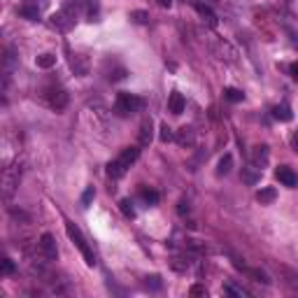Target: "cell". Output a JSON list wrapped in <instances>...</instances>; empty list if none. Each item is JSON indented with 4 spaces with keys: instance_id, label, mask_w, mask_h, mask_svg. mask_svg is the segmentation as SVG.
Instances as JSON below:
<instances>
[{
    "instance_id": "cell-5",
    "label": "cell",
    "mask_w": 298,
    "mask_h": 298,
    "mask_svg": "<svg viewBox=\"0 0 298 298\" xmlns=\"http://www.w3.org/2000/svg\"><path fill=\"white\" fill-rule=\"evenodd\" d=\"M40 249H42V254L47 261H56L59 249H56V240H54L52 233H42V238H40Z\"/></svg>"
},
{
    "instance_id": "cell-24",
    "label": "cell",
    "mask_w": 298,
    "mask_h": 298,
    "mask_svg": "<svg viewBox=\"0 0 298 298\" xmlns=\"http://www.w3.org/2000/svg\"><path fill=\"white\" fill-rule=\"evenodd\" d=\"M158 138H161V142H173V140H175V133H173V128H170L168 123H161V133H158Z\"/></svg>"
},
{
    "instance_id": "cell-31",
    "label": "cell",
    "mask_w": 298,
    "mask_h": 298,
    "mask_svg": "<svg viewBox=\"0 0 298 298\" xmlns=\"http://www.w3.org/2000/svg\"><path fill=\"white\" fill-rule=\"evenodd\" d=\"M289 72H291V77H294V79H298V61L289 65Z\"/></svg>"
},
{
    "instance_id": "cell-6",
    "label": "cell",
    "mask_w": 298,
    "mask_h": 298,
    "mask_svg": "<svg viewBox=\"0 0 298 298\" xmlns=\"http://www.w3.org/2000/svg\"><path fill=\"white\" fill-rule=\"evenodd\" d=\"M275 177H277L280 184L289 186V189H294V186L298 184V175L294 173V168H289V166H280L275 170Z\"/></svg>"
},
{
    "instance_id": "cell-19",
    "label": "cell",
    "mask_w": 298,
    "mask_h": 298,
    "mask_svg": "<svg viewBox=\"0 0 298 298\" xmlns=\"http://www.w3.org/2000/svg\"><path fill=\"white\" fill-rule=\"evenodd\" d=\"M35 65H37V68L49 70V68L56 65V56H54V54H42V56H37V59H35Z\"/></svg>"
},
{
    "instance_id": "cell-9",
    "label": "cell",
    "mask_w": 298,
    "mask_h": 298,
    "mask_svg": "<svg viewBox=\"0 0 298 298\" xmlns=\"http://www.w3.org/2000/svg\"><path fill=\"white\" fill-rule=\"evenodd\" d=\"M49 105H52L54 110H65V105H68V93H65L63 89L49 91Z\"/></svg>"
},
{
    "instance_id": "cell-13",
    "label": "cell",
    "mask_w": 298,
    "mask_h": 298,
    "mask_svg": "<svg viewBox=\"0 0 298 298\" xmlns=\"http://www.w3.org/2000/svg\"><path fill=\"white\" fill-rule=\"evenodd\" d=\"M154 123H151V119H145L142 121V126H140V145L142 147H147L149 142H151V138H154Z\"/></svg>"
},
{
    "instance_id": "cell-33",
    "label": "cell",
    "mask_w": 298,
    "mask_h": 298,
    "mask_svg": "<svg viewBox=\"0 0 298 298\" xmlns=\"http://www.w3.org/2000/svg\"><path fill=\"white\" fill-rule=\"evenodd\" d=\"M161 7H173V0H156Z\"/></svg>"
},
{
    "instance_id": "cell-8",
    "label": "cell",
    "mask_w": 298,
    "mask_h": 298,
    "mask_svg": "<svg viewBox=\"0 0 298 298\" xmlns=\"http://www.w3.org/2000/svg\"><path fill=\"white\" fill-rule=\"evenodd\" d=\"M268 156H270V151H268V145H256L254 151H252V163H254L256 168H261L268 163Z\"/></svg>"
},
{
    "instance_id": "cell-27",
    "label": "cell",
    "mask_w": 298,
    "mask_h": 298,
    "mask_svg": "<svg viewBox=\"0 0 298 298\" xmlns=\"http://www.w3.org/2000/svg\"><path fill=\"white\" fill-rule=\"evenodd\" d=\"M224 291H226L228 296H236V298L245 296V289H238V287H233V284H224Z\"/></svg>"
},
{
    "instance_id": "cell-28",
    "label": "cell",
    "mask_w": 298,
    "mask_h": 298,
    "mask_svg": "<svg viewBox=\"0 0 298 298\" xmlns=\"http://www.w3.org/2000/svg\"><path fill=\"white\" fill-rule=\"evenodd\" d=\"M0 270H2V275H12V272H14V261H12V259H2Z\"/></svg>"
},
{
    "instance_id": "cell-30",
    "label": "cell",
    "mask_w": 298,
    "mask_h": 298,
    "mask_svg": "<svg viewBox=\"0 0 298 298\" xmlns=\"http://www.w3.org/2000/svg\"><path fill=\"white\" fill-rule=\"evenodd\" d=\"M177 212H179V214H189V203L179 201V205H177Z\"/></svg>"
},
{
    "instance_id": "cell-14",
    "label": "cell",
    "mask_w": 298,
    "mask_h": 298,
    "mask_svg": "<svg viewBox=\"0 0 298 298\" xmlns=\"http://www.w3.org/2000/svg\"><path fill=\"white\" fill-rule=\"evenodd\" d=\"M275 198H277V191H275L272 186H263V189L256 191V201L261 203V205H270Z\"/></svg>"
},
{
    "instance_id": "cell-10",
    "label": "cell",
    "mask_w": 298,
    "mask_h": 298,
    "mask_svg": "<svg viewBox=\"0 0 298 298\" xmlns=\"http://www.w3.org/2000/svg\"><path fill=\"white\" fill-rule=\"evenodd\" d=\"M175 140H177V145H182V147H193V142H196L193 128L191 126H182V128L175 133Z\"/></svg>"
},
{
    "instance_id": "cell-3",
    "label": "cell",
    "mask_w": 298,
    "mask_h": 298,
    "mask_svg": "<svg viewBox=\"0 0 298 298\" xmlns=\"http://www.w3.org/2000/svg\"><path fill=\"white\" fill-rule=\"evenodd\" d=\"M52 26L61 33H68L72 26H75V0H68L59 12L52 14Z\"/></svg>"
},
{
    "instance_id": "cell-29",
    "label": "cell",
    "mask_w": 298,
    "mask_h": 298,
    "mask_svg": "<svg viewBox=\"0 0 298 298\" xmlns=\"http://www.w3.org/2000/svg\"><path fill=\"white\" fill-rule=\"evenodd\" d=\"M189 296H208V289L203 284H193L191 289H189Z\"/></svg>"
},
{
    "instance_id": "cell-20",
    "label": "cell",
    "mask_w": 298,
    "mask_h": 298,
    "mask_svg": "<svg viewBox=\"0 0 298 298\" xmlns=\"http://www.w3.org/2000/svg\"><path fill=\"white\" fill-rule=\"evenodd\" d=\"M224 98H226V100H231V103H242V100H245V93H242L240 89L228 87V89H224Z\"/></svg>"
},
{
    "instance_id": "cell-15",
    "label": "cell",
    "mask_w": 298,
    "mask_h": 298,
    "mask_svg": "<svg viewBox=\"0 0 298 298\" xmlns=\"http://www.w3.org/2000/svg\"><path fill=\"white\" fill-rule=\"evenodd\" d=\"M270 112H272V117H275L277 121H291V119H294V112H291V107L284 105V103H282V105H275Z\"/></svg>"
},
{
    "instance_id": "cell-16",
    "label": "cell",
    "mask_w": 298,
    "mask_h": 298,
    "mask_svg": "<svg viewBox=\"0 0 298 298\" xmlns=\"http://www.w3.org/2000/svg\"><path fill=\"white\" fill-rule=\"evenodd\" d=\"M140 198L145 201L147 208H151V205H156V203H158V191L149 189V186H140Z\"/></svg>"
},
{
    "instance_id": "cell-2",
    "label": "cell",
    "mask_w": 298,
    "mask_h": 298,
    "mask_svg": "<svg viewBox=\"0 0 298 298\" xmlns=\"http://www.w3.org/2000/svg\"><path fill=\"white\" fill-rule=\"evenodd\" d=\"M65 233H68V238H70L72 242L77 245V249L82 252V256H84V261L89 263V266H96V254H93V249H91V245L87 242V238L82 236V231H79L72 221H68L65 224Z\"/></svg>"
},
{
    "instance_id": "cell-1",
    "label": "cell",
    "mask_w": 298,
    "mask_h": 298,
    "mask_svg": "<svg viewBox=\"0 0 298 298\" xmlns=\"http://www.w3.org/2000/svg\"><path fill=\"white\" fill-rule=\"evenodd\" d=\"M138 156H140V147H138V145H135V147L121 149V154L114 158V161L107 163V175L112 177V179H121V177L126 175V170L138 161Z\"/></svg>"
},
{
    "instance_id": "cell-11",
    "label": "cell",
    "mask_w": 298,
    "mask_h": 298,
    "mask_svg": "<svg viewBox=\"0 0 298 298\" xmlns=\"http://www.w3.org/2000/svg\"><path fill=\"white\" fill-rule=\"evenodd\" d=\"M193 9L201 14L203 21H208V26H212V28L217 26V14H214V12H212L208 5H203V2H193Z\"/></svg>"
},
{
    "instance_id": "cell-25",
    "label": "cell",
    "mask_w": 298,
    "mask_h": 298,
    "mask_svg": "<svg viewBox=\"0 0 298 298\" xmlns=\"http://www.w3.org/2000/svg\"><path fill=\"white\" fill-rule=\"evenodd\" d=\"M93 198H96V189L93 186H87V191L82 193V208H91Z\"/></svg>"
},
{
    "instance_id": "cell-7",
    "label": "cell",
    "mask_w": 298,
    "mask_h": 298,
    "mask_svg": "<svg viewBox=\"0 0 298 298\" xmlns=\"http://www.w3.org/2000/svg\"><path fill=\"white\" fill-rule=\"evenodd\" d=\"M184 96L179 93V91H173L170 93V98H168V112H173L177 117V114H182L184 112Z\"/></svg>"
},
{
    "instance_id": "cell-12",
    "label": "cell",
    "mask_w": 298,
    "mask_h": 298,
    "mask_svg": "<svg viewBox=\"0 0 298 298\" xmlns=\"http://www.w3.org/2000/svg\"><path fill=\"white\" fill-rule=\"evenodd\" d=\"M259 179H261V168H256L254 163L242 168V182H245V184H256Z\"/></svg>"
},
{
    "instance_id": "cell-21",
    "label": "cell",
    "mask_w": 298,
    "mask_h": 298,
    "mask_svg": "<svg viewBox=\"0 0 298 298\" xmlns=\"http://www.w3.org/2000/svg\"><path fill=\"white\" fill-rule=\"evenodd\" d=\"M119 210H121L123 217H128V219H135V208H133L131 198H121V201H119Z\"/></svg>"
},
{
    "instance_id": "cell-23",
    "label": "cell",
    "mask_w": 298,
    "mask_h": 298,
    "mask_svg": "<svg viewBox=\"0 0 298 298\" xmlns=\"http://www.w3.org/2000/svg\"><path fill=\"white\" fill-rule=\"evenodd\" d=\"M131 21H135V24H149V12H145V9H133Z\"/></svg>"
},
{
    "instance_id": "cell-32",
    "label": "cell",
    "mask_w": 298,
    "mask_h": 298,
    "mask_svg": "<svg viewBox=\"0 0 298 298\" xmlns=\"http://www.w3.org/2000/svg\"><path fill=\"white\" fill-rule=\"evenodd\" d=\"M291 147H294V149L298 151V131L294 133V135H291Z\"/></svg>"
},
{
    "instance_id": "cell-17",
    "label": "cell",
    "mask_w": 298,
    "mask_h": 298,
    "mask_svg": "<svg viewBox=\"0 0 298 298\" xmlns=\"http://www.w3.org/2000/svg\"><path fill=\"white\" fill-rule=\"evenodd\" d=\"M19 14L24 19H28V21H37V19H40V9H37L35 5H21V7H19Z\"/></svg>"
},
{
    "instance_id": "cell-4",
    "label": "cell",
    "mask_w": 298,
    "mask_h": 298,
    "mask_svg": "<svg viewBox=\"0 0 298 298\" xmlns=\"http://www.w3.org/2000/svg\"><path fill=\"white\" fill-rule=\"evenodd\" d=\"M142 107H145V98L135 96V93L121 91V93L117 96V112L121 114V117H128V114L140 112Z\"/></svg>"
},
{
    "instance_id": "cell-26",
    "label": "cell",
    "mask_w": 298,
    "mask_h": 298,
    "mask_svg": "<svg viewBox=\"0 0 298 298\" xmlns=\"http://www.w3.org/2000/svg\"><path fill=\"white\" fill-rule=\"evenodd\" d=\"M247 272H249V275H252V277H254L256 282H263V284H270V280H268V275H266L263 270H259V268H247Z\"/></svg>"
},
{
    "instance_id": "cell-18",
    "label": "cell",
    "mask_w": 298,
    "mask_h": 298,
    "mask_svg": "<svg viewBox=\"0 0 298 298\" xmlns=\"http://www.w3.org/2000/svg\"><path fill=\"white\" fill-rule=\"evenodd\" d=\"M233 170V156L231 154H224L219 158V166H217V175H228Z\"/></svg>"
},
{
    "instance_id": "cell-22",
    "label": "cell",
    "mask_w": 298,
    "mask_h": 298,
    "mask_svg": "<svg viewBox=\"0 0 298 298\" xmlns=\"http://www.w3.org/2000/svg\"><path fill=\"white\" fill-rule=\"evenodd\" d=\"M161 287H163V280H161L158 275H149V277H145V289L161 291Z\"/></svg>"
}]
</instances>
